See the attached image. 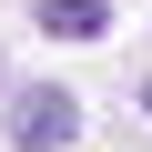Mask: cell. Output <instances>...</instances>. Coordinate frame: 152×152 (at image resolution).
I'll return each mask as SVG.
<instances>
[{
    "label": "cell",
    "mask_w": 152,
    "mask_h": 152,
    "mask_svg": "<svg viewBox=\"0 0 152 152\" xmlns=\"http://www.w3.org/2000/svg\"><path fill=\"white\" fill-rule=\"evenodd\" d=\"M71 132H81V102H71V91H51V81H41V91H20V102H10V142H20V152H61Z\"/></svg>",
    "instance_id": "6da1fadb"
},
{
    "label": "cell",
    "mask_w": 152,
    "mask_h": 152,
    "mask_svg": "<svg viewBox=\"0 0 152 152\" xmlns=\"http://www.w3.org/2000/svg\"><path fill=\"white\" fill-rule=\"evenodd\" d=\"M41 31H51V41H102L112 10H102V0H41Z\"/></svg>",
    "instance_id": "7a4b0ae2"
},
{
    "label": "cell",
    "mask_w": 152,
    "mask_h": 152,
    "mask_svg": "<svg viewBox=\"0 0 152 152\" xmlns=\"http://www.w3.org/2000/svg\"><path fill=\"white\" fill-rule=\"evenodd\" d=\"M142 112H152V81H142Z\"/></svg>",
    "instance_id": "3957f363"
}]
</instances>
